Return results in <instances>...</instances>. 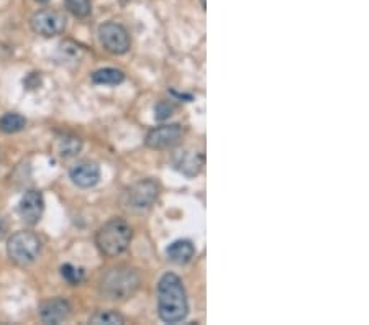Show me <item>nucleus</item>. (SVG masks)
<instances>
[{"instance_id": "20e7f679", "label": "nucleus", "mask_w": 369, "mask_h": 325, "mask_svg": "<svg viewBox=\"0 0 369 325\" xmlns=\"http://www.w3.org/2000/svg\"><path fill=\"white\" fill-rule=\"evenodd\" d=\"M8 258L18 266H28L35 263L42 253V240L33 232H17L8 238Z\"/></svg>"}, {"instance_id": "6ab92c4d", "label": "nucleus", "mask_w": 369, "mask_h": 325, "mask_svg": "<svg viewBox=\"0 0 369 325\" xmlns=\"http://www.w3.org/2000/svg\"><path fill=\"white\" fill-rule=\"evenodd\" d=\"M61 274H63V278L66 279L68 283L74 284V286L81 283L82 278H84V273L81 271V269L74 268L73 264H64V266L61 268Z\"/></svg>"}, {"instance_id": "aec40b11", "label": "nucleus", "mask_w": 369, "mask_h": 325, "mask_svg": "<svg viewBox=\"0 0 369 325\" xmlns=\"http://www.w3.org/2000/svg\"><path fill=\"white\" fill-rule=\"evenodd\" d=\"M171 115H173V107L166 102L158 104V107L154 109V117H156L158 120H164V118L171 117Z\"/></svg>"}, {"instance_id": "412c9836", "label": "nucleus", "mask_w": 369, "mask_h": 325, "mask_svg": "<svg viewBox=\"0 0 369 325\" xmlns=\"http://www.w3.org/2000/svg\"><path fill=\"white\" fill-rule=\"evenodd\" d=\"M37 2H42V4H46V2H49V0H37Z\"/></svg>"}, {"instance_id": "f3484780", "label": "nucleus", "mask_w": 369, "mask_h": 325, "mask_svg": "<svg viewBox=\"0 0 369 325\" xmlns=\"http://www.w3.org/2000/svg\"><path fill=\"white\" fill-rule=\"evenodd\" d=\"M64 5L76 18H87L92 12L91 0H64Z\"/></svg>"}, {"instance_id": "dca6fc26", "label": "nucleus", "mask_w": 369, "mask_h": 325, "mask_svg": "<svg viewBox=\"0 0 369 325\" xmlns=\"http://www.w3.org/2000/svg\"><path fill=\"white\" fill-rule=\"evenodd\" d=\"M89 322L94 325H122L125 324V317L115 311H99L89 319Z\"/></svg>"}, {"instance_id": "9b49d317", "label": "nucleus", "mask_w": 369, "mask_h": 325, "mask_svg": "<svg viewBox=\"0 0 369 325\" xmlns=\"http://www.w3.org/2000/svg\"><path fill=\"white\" fill-rule=\"evenodd\" d=\"M71 181L81 189L94 188L101 179V169L92 161H81L69 169Z\"/></svg>"}, {"instance_id": "1a4fd4ad", "label": "nucleus", "mask_w": 369, "mask_h": 325, "mask_svg": "<svg viewBox=\"0 0 369 325\" xmlns=\"http://www.w3.org/2000/svg\"><path fill=\"white\" fill-rule=\"evenodd\" d=\"M173 164L179 173L184 174V176L194 178L202 171L204 164H206V157H204L202 152L186 148L174 154Z\"/></svg>"}, {"instance_id": "f03ea898", "label": "nucleus", "mask_w": 369, "mask_h": 325, "mask_svg": "<svg viewBox=\"0 0 369 325\" xmlns=\"http://www.w3.org/2000/svg\"><path fill=\"white\" fill-rule=\"evenodd\" d=\"M139 288V276L133 268L130 266H115L111 268L101 279L102 298L108 301H127L133 298V294Z\"/></svg>"}, {"instance_id": "39448f33", "label": "nucleus", "mask_w": 369, "mask_h": 325, "mask_svg": "<svg viewBox=\"0 0 369 325\" xmlns=\"http://www.w3.org/2000/svg\"><path fill=\"white\" fill-rule=\"evenodd\" d=\"M68 18L66 15L54 8H43L33 13L30 18V27L37 35H42L44 38L56 37L66 30Z\"/></svg>"}, {"instance_id": "a211bd4d", "label": "nucleus", "mask_w": 369, "mask_h": 325, "mask_svg": "<svg viewBox=\"0 0 369 325\" xmlns=\"http://www.w3.org/2000/svg\"><path fill=\"white\" fill-rule=\"evenodd\" d=\"M81 140L76 137H64L59 140V154L64 158L68 157H74V154L81 152Z\"/></svg>"}, {"instance_id": "4468645a", "label": "nucleus", "mask_w": 369, "mask_h": 325, "mask_svg": "<svg viewBox=\"0 0 369 325\" xmlns=\"http://www.w3.org/2000/svg\"><path fill=\"white\" fill-rule=\"evenodd\" d=\"M123 81H125V74L120 71V69L104 68L92 74V82L101 84V86H118V84H122Z\"/></svg>"}, {"instance_id": "423d86ee", "label": "nucleus", "mask_w": 369, "mask_h": 325, "mask_svg": "<svg viewBox=\"0 0 369 325\" xmlns=\"http://www.w3.org/2000/svg\"><path fill=\"white\" fill-rule=\"evenodd\" d=\"M159 186L153 179H142L127 191V207L132 211H148L158 201Z\"/></svg>"}, {"instance_id": "4be33fe9", "label": "nucleus", "mask_w": 369, "mask_h": 325, "mask_svg": "<svg viewBox=\"0 0 369 325\" xmlns=\"http://www.w3.org/2000/svg\"><path fill=\"white\" fill-rule=\"evenodd\" d=\"M202 5H204V7H206V0H202Z\"/></svg>"}, {"instance_id": "6e6552de", "label": "nucleus", "mask_w": 369, "mask_h": 325, "mask_svg": "<svg viewBox=\"0 0 369 325\" xmlns=\"http://www.w3.org/2000/svg\"><path fill=\"white\" fill-rule=\"evenodd\" d=\"M182 137H184V128L181 125L169 123L149 130L144 143H146V147L151 149H169L177 147V145L182 142Z\"/></svg>"}, {"instance_id": "f8f14e48", "label": "nucleus", "mask_w": 369, "mask_h": 325, "mask_svg": "<svg viewBox=\"0 0 369 325\" xmlns=\"http://www.w3.org/2000/svg\"><path fill=\"white\" fill-rule=\"evenodd\" d=\"M69 314H71V304L61 298L48 299L39 306V317L46 324L64 322L69 317Z\"/></svg>"}, {"instance_id": "7ed1b4c3", "label": "nucleus", "mask_w": 369, "mask_h": 325, "mask_svg": "<svg viewBox=\"0 0 369 325\" xmlns=\"http://www.w3.org/2000/svg\"><path fill=\"white\" fill-rule=\"evenodd\" d=\"M132 227L123 219L115 217L111 219L99 228L96 235V243L102 255L113 258L127 252L130 242H132Z\"/></svg>"}, {"instance_id": "ddd939ff", "label": "nucleus", "mask_w": 369, "mask_h": 325, "mask_svg": "<svg viewBox=\"0 0 369 325\" xmlns=\"http://www.w3.org/2000/svg\"><path fill=\"white\" fill-rule=\"evenodd\" d=\"M194 255H196V248L189 240H177L166 250L168 259L174 264H187L194 258Z\"/></svg>"}, {"instance_id": "0eeeda50", "label": "nucleus", "mask_w": 369, "mask_h": 325, "mask_svg": "<svg viewBox=\"0 0 369 325\" xmlns=\"http://www.w3.org/2000/svg\"><path fill=\"white\" fill-rule=\"evenodd\" d=\"M99 39L112 54H125L132 47V39L125 27L115 22H106L99 27Z\"/></svg>"}, {"instance_id": "9d476101", "label": "nucleus", "mask_w": 369, "mask_h": 325, "mask_svg": "<svg viewBox=\"0 0 369 325\" xmlns=\"http://www.w3.org/2000/svg\"><path fill=\"white\" fill-rule=\"evenodd\" d=\"M44 211V199L43 194L39 191H27L23 194L22 201L18 204V212L28 225H35L39 222V219L43 216Z\"/></svg>"}, {"instance_id": "f257e3e1", "label": "nucleus", "mask_w": 369, "mask_h": 325, "mask_svg": "<svg viewBox=\"0 0 369 325\" xmlns=\"http://www.w3.org/2000/svg\"><path fill=\"white\" fill-rule=\"evenodd\" d=\"M158 314L166 324L182 322L189 314V302L182 281L174 273L163 274L158 283Z\"/></svg>"}, {"instance_id": "2eb2a0df", "label": "nucleus", "mask_w": 369, "mask_h": 325, "mask_svg": "<svg viewBox=\"0 0 369 325\" xmlns=\"http://www.w3.org/2000/svg\"><path fill=\"white\" fill-rule=\"evenodd\" d=\"M27 127V120L22 117L20 114H5L2 118H0V132L4 133H18Z\"/></svg>"}]
</instances>
